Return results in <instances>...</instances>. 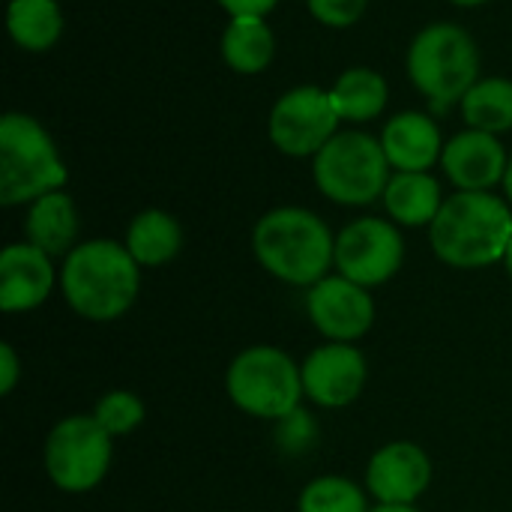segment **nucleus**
Masks as SVG:
<instances>
[{
  "mask_svg": "<svg viewBox=\"0 0 512 512\" xmlns=\"http://www.w3.org/2000/svg\"><path fill=\"white\" fill-rule=\"evenodd\" d=\"M408 78L435 108H450L480 81V48L474 36L450 21L423 27L408 45Z\"/></svg>",
  "mask_w": 512,
  "mask_h": 512,
  "instance_id": "39448f33",
  "label": "nucleus"
},
{
  "mask_svg": "<svg viewBox=\"0 0 512 512\" xmlns=\"http://www.w3.org/2000/svg\"><path fill=\"white\" fill-rule=\"evenodd\" d=\"M252 252L258 264L288 285H318L336 264V237L306 207H276L255 222Z\"/></svg>",
  "mask_w": 512,
  "mask_h": 512,
  "instance_id": "7ed1b4c3",
  "label": "nucleus"
},
{
  "mask_svg": "<svg viewBox=\"0 0 512 512\" xmlns=\"http://www.w3.org/2000/svg\"><path fill=\"white\" fill-rule=\"evenodd\" d=\"M93 417L111 438L129 435L144 423V402L129 390H111L96 402Z\"/></svg>",
  "mask_w": 512,
  "mask_h": 512,
  "instance_id": "393cba45",
  "label": "nucleus"
},
{
  "mask_svg": "<svg viewBox=\"0 0 512 512\" xmlns=\"http://www.w3.org/2000/svg\"><path fill=\"white\" fill-rule=\"evenodd\" d=\"M24 234H27V243H33L45 255H51V258L63 255L66 258L75 249V237H78L75 201L63 189L36 198L27 210Z\"/></svg>",
  "mask_w": 512,
  "mask_h": 512,
  "instance_id": "f3484780",
  "label": "nucleus"
},
{
  "mask_svg": "<svg viewBox=\"0 0 512 512\" xmlns=\"http://www.w3.org/2000/svg\"><path fill=\"white\" fill-rule=\"evenodd\" d=\"M339 114L330 102V90L300 84L285 90L267 117V135L285 156L306 159L318 156L324 144L339 132Z\"/></svg>",
  "mask_w": 512,
  "mask_h": 512,
  "instance_id": "1a4fd4ad",
  "label": "nucleus"
},
{
  "mask_svg": "<svg viewBox=\"0 0 512 512\" xmlns=\"http://www.w3.org/2000/svg\"><path fill=\"white\" fill-rule=\"evenodd\" d=\"M462 105V117L468 123V129H480V132H492V135H504L512 129V81L510 78H480Z\"/></svg>",
  "mask_w": 512,
  "mask_h": 512,
  "instance_id": "5701e85b",
  "label": "nucleus"
},
{
  "mask_svg": "<svg viewBox=\"0 0 512 512\" xmlns=\"http://www.w3.org/2000/svg\"><path fill=\"white\" fill-rule=\"evenodd\" d=\"M228 399L249 417L285 420L300 408L303 372L276 345H252L240 351L225 375Z\"/></svg>",
  "mask_w": 512,
  "mask_h": 512,
  "instance_id": "0eeeda50",
  "label": "nucleus"
},
{
  "mask_svg": "<svg viewBox=\"0 0 512 512\" xmlns=\"http://www.w3.org/2000/svg\"><path fill=\"white\" fill-rule=\"evenodd\" d=\"M309 12L315 21H321L324 27H336V30H345V27H354L369 0H306Z\"/></svg>",
  "mask_w": 512,
  "mask_h": 512,
  "instance_id": "a878e982",
  "label": "nucleus"
},
{
  "mask_svg": "<svg viewBox=\"0 0 512 512\" xmlns=\"http://www.w3.org/2000/svg\"><path fill=\"white\" fill-rule=\"evenodd\" d=\"M15 381H18V357L12 351L9 342L0 345V390L3 396H9L15 390Z\"/></svg>",
  "mask_w": 512,
  "mask_h": 512,
  "instance_id": "cd10ccee",
  "label": "nucleus"
},
{
  "mask_svg": "<svg viewBox=\"0 0 512 512\" xmlns=\"http://www.w3.org/2000/svg\"><path fill=\"white\" fill-rule=\"evenodd\" d=\"M180 246L183 228L165 210H141L126 228V249L138 267H162L177 258Z\"/></svg>",
  "mask_w": 512,
  "mask_h": 512,
  "instance_id": "aec40b11",
  "label": "nucleus"
},
{
  "mask_svg": "<svg viewBox=\"0 0 512 512\" xmlns=\"http://www.w3.org/2000/svg\"><path fill=\"white\" fill-rule=\"evenodd\" d=\"M60 291L69 309L84 321H117L132 309L141 291V267L126 243L105 237L87 240L63 258Z\"/></svg>",
  "mask_w": 512,
  "mask_h": 512,
  "instance_id": "f257e3e1",
  "label": "nucleus"
},
{
  "mask_svg": "<svg viewBox=\"0 0 512 512\" xmlns=\"http://www.w3.org/2000/svg\"><path fill=\"white\" fill-rule=\"evenodd\" d=\"M432 483V459L411 441L384 444L366 468V489L378 504H414Z\"/></svg>",
  "mask_w": 512,
  "mask_h": 512,
  "instance_id": "4468645a",
  "label": "nucleus"
},
{
  "mask_svg": "<svg viewBox=\"0 0 512 512\" xmlns=\"http://www.w3.org/2000/svg\"><path fill=\"white\" fill-rule=\"evenodd\" d=\"M297 512H372L366 495L357 483L345 477H318L312 480L297 501Z\"/></svg>",
  "mask_w": 512,
  "mask_h": 512,
  "instance_id": "b1692460",
  "label": "nucleus"
},
{
  "mask_svg": "<svg viewBox=\"0 0 512 512\" xmlns=\"http://www.w3.org/2000/svg\"><path fill=\"white\" fill-rule=\"evenodd\" d=\"M504 267H507V273H510V279H512V240H510V246H507V255H504Z\"/></svg>",
  "mask_w": 512,
  "mask_h": 512,
  "instance_id": "2f4dec72",
  "label": "nucleus"
},
{
  "mask_svg": "<svg viewBox=\"0 0 512 512\" xmlns=\"http://www.w3.org/2000/svg\"><path fill=\"white\" fill-rule=\"evenodd\" d=\"M6 30L24 51H51L63 33V12L57 0H9Z\"/></svg>",
  "mask_w": 512,
  "mask_h": 512,
  "instance_id": "412c9836",
  "label": "nucleus"
},
{
  "mask_svg": "<svg viewBox=\"0 0 512 512\" xmlns=\"http://www.w3.org/2000/svg\"><path fill=\"white\" fill-rule=\"evenodd\" d=\"M512 240V210L495 192H456L429 225L432 252L456 270L504 261Z\"/></svg>",
  "mask_w": 512,
  "mask_h": 512,
  "instance_id": "f03ea898",
  "label": "nucleus"
},
{
  "mask_svg": "<svg viewBox=\"0 0 512 512\" xmlns=\"http://www.w3.org/2000/svg\"><path fill=\"white\" fill-rule=\"evenodd\" d=\"M372 512H420L414 504H378Z\"/></svg>",
  "mask_w": 512,
  "mask_h": 512,
  "instance_id": "c85d7f7f",
  "label": "nucleus"
},
{
  "mask_svg": "<svg viewBox=\"0 0 512 512\" xmlns=\"http://www.w3.org/2000/svg\"><path fill=\"white\" fill-rule=\"evenodd\" d=\"M54 288L51 255L33 243H9L0 252V309L30 312L48 300Z\"/></svg>",
  "mask_w": 512,
  "mask_h": 512,
  "instance_id": "2eb2a0df",
  "label": "nucleus"
},
{
  "mask_svg": "<svg viewBox=\"0 0 512 512\" xmlns=\"http://www.w3.org/2000/svg\"><path fill=\"white\" fill-rule=\"evenodd\" d=\"M405 261V240L399 228L378 216L348 222L336 234V270L339 276L375 288L390 282Z\"/></svg>",
  "mask_w": 512,
  "mask_h": 512,
  "instance_id": "9d476101",
  "label": "nucleus"
},
{
  "mask_svg": "<svg viewBox=\"0 0 512 512\" xmlns=\"http://www.w3.org/2000/svg\"><path fill=\"white\" fill-rule=\"evenodd\" d=\"M450 3H456V6H465V9H471V6H483V3H489V0H450Z\"/></svg>",
  "mask_w": 512,
  "mask_h": 512,
  "instance_id": "7c9ffc66",
  "label": "nucleus"
},
{
  "mask_svg": "<svg viewBox=\"0 0 512 512\" xmlns=\"http://www.w3.org/2000/svg\"><path fill=\"white\" fill-rule=\"evenodd\" d=\"M276 54V36L264 18H231L222 33V60L237 75H258Z\"/></svg>",
  "mask_w": 512,
  "mask_h": 512,
  "instance_id": "4be33fe9",
  "label": "nucleus"
},
{
  "mask_svg": "<svg viewBox=\"0 0 512 512\" xmlns=\"http://www.w3.org/2000/svg\"><path fill=\"white\" fill-rule=\"evenodd\" d=\"M330 102H333L339 120L369 123V120L384 114V108L390 102V87H387V78L378 69L351 66L330 87Z\"/></svg>",
  "mask_w": 512,
  "mask_h": 512,
  "instance_id": "6ab92c4d",
  "label": "nucleus"
},
{
  "mask_svg": "<svg viewBox=\"0 0 512 512\" xmlns=\"http://www.w3.org/2000/svg\"><path fill=\"white\" fill-rule=\"evenodd\" d=\"M111 435L93 414H75L60 420L45 438V474L66 495L93 492L111 468Z\"/></svg>",
  "mask_w": 512,
  "mask_h": 512,
  "instance_id": "6e6552de",
  "label": "nucleus"
},
{
  "mask_svg": "<svg viewBox=\"0 0 512 512\" xmlns=\"http://www.w3.org/2000/svg\"><path fill=\"white\" fill-rule=\"evenodd\" d=\"M303 390L321 408H345L360 399L366 387V357L351 342H330L315 348L303 366Z\"/></svg>",
  "mask_w": 512,
  "mask_h": 512,
  "instance_id": "f8f14e48",
  "label": "nucleus"
},
{
  "mask_svg": "<svg viewBox=\"0 0 512 512\" xmlns=\"http://www.w3.org/2000/svg\"><path fill=\"white\" fill-rule=\"evenodd\" d=\"M231 18H267L279 0H216Z\"/></svg>",
  "mask_w": 512,
  "mask_h": 512,
  "instance_id": "bb28decb",
  "label": "nucleus"
},
{
  "mask_svg": "<svg viewBox=\"0 0 512 512\" xmlns=\"http://www.w3.org/2000/svg\"><path fill=\"white\" fill-rule=\"evenodd\" d=\"M390 162L381 138L369 132H336L312 159V177L324 198L342 207H366L384 198L390 183Z\"/></svg>",
  "mask_w": 512,
  "mask_h": 512,
  "instance_id": "423d86ee",
  "label": "nucleus"
},
{
  "mask_svg": "<svg viewBox=\"0 0 512 512\" xmlns=\"http://www.w3.org/2000/svg\"><path fill=\"white\" fill-rule=\"evenodd\" d=\"M441 168L459 192H492L504 183L510 156L498 135L465 129L444 144Z\"/></svg>",
  "mask_w": 512,
  "mask_h": 512,
  "instance_id": "ddd939ff",
  "label": "nucleus"
},
{
  "mask_svg": "<svg viewBox=\"0 0 512 512\" xmlns=\"http://www.w3.org/2000/svg\"><path fill=\"white\" fill-rule=\"evenodd\" d=\"M441 183L429 171H396L384 189V210L393 222L420 228L432 225L444 207Z\"/></svg>",
  "mask_w": 512,
  "mask_h": 512,
  "instance_id": "a211bd4d",
  "label": "nucleus"
},
{
  "mask_svg": "<svg viewBox=\"0 0 512 512\" xmlns=\"http://www.w3.org/2000/svg\"><path fill=\"white\" fill-rule=\"evenodd\" d=\"M69 171L51 132L24 111H9L0 120V204H33L36 198L63 189Z\"/></svg>",
  "mask_w": 512,
  "mask_h": 512,
  "instance_id": "20e7f679",
  "label": "nucleus"
},
{
  "mask_svg": "<svg viewBox=\"0 0 512 512\" xmlns=\"http://www.w3.org/2000/svg\"><path fill=\"white\" fill-rule=\"evenodd\" d=\"M444 144L438 123L423 111H402L381 132V147L393 171H432L444 156Z\"/></svg>",
  "mask_w": 512,
  "mask_h": 512,
  "instance_id": "dca6fc26",
  "label": "nucleus"
},
{
  "mask_svg": "<svg viewBox=\"0 0 512 512\" xmlns=\"http://www.w3.org/2000/svg\"><path fill=\"white\" fill-rule=\"evenodd\" d=\"M504 192H507V201L512 204V156H510V168H507V177H504Z\"/></svg>",
  "mask_w": 512,
  "mask_h": 512,
  "instance_id": "c756f323",
  "label": "nucleus"
},
{
  "mask_svg": "<svg viewBox=\"0 0 512 512\" xmlns=\"http://www.w3.org/2000/svg\"><path fill=\"white\" fill-rule=\"evenodd\" d=\"M306 312L318 333L330 342H357L369 333L375 321V303L369 297V288L345 276H327L312 285L306 294Z\"/></svg>",
  "mask_w": 512,
  "mask_h": 512,
  "instance_id": "9b49d317",
  "label": "nucleus"
}]
</instances>
